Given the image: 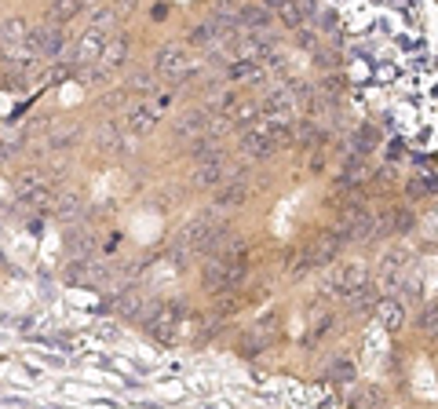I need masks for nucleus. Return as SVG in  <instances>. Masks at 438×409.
<instances>
[{
  "label": "nucleus",
  "mask_w": 438,
  "mask_h": 409,
  "mask_svg": "<svg viewBox=\"0 0 438 409\" xmlns=\"http://www.w3.org/2000/svg\"><path fill=\"white\" fill-rule=\"evenodd\" d=\"M113 22V8H102V11H95V22L92 26H110Z\"/></svg>",
  "instance_id": "obj_35"
},
{
  "label": "nucleus",
  "mask_w": 438,
  "mask_h": 409,
  "mask_svg": "<svg viewBox=\"0 0 438 409\" xmlns=\"http://www.w3.org/2000/svg\"><path fill=\"white\" fill-rule=\"evenodd\" d=\"M343 303L351 307L354 314H365V311H372L380 300H377V289H372L369 281H362V285H354L351 292H343Z\"/></svg>",
  "instance_id": "obj_13"
},
{
  "label": "nucleus",
  "mask_w": 438,
  "mask_h": 409,
  "mask_svg": "<svg viewBox=\"0 0 438 409\" xmlns=\"http://www.w3.org/2000/svg\"><path fill=\"white\" fill-rule=\"evenodd\" d=\"M216 41V33H212V26H194V30H190V44H212Z\"/></svg>",
  "instance_id": "obj_32"
},
{
  "label": "nucleus",
  "mask_w": 438,
  "mask_h": 409,
  "mask_svg": "<svg viewBox=\"0 0 438 409\" xmlns=\"http://www.w3.org/2000/svg\"><path fill=\"white\" fill-rule=\"evenodd\" d=\"M95 249V238L88 234V230H73V238H70V252H73V260H88Z\"/></svg>",
  "instance_id": "obj_22"
},
{
  "label": "nucleus",
  "mask_w": 438,
  "mask_h": 409,
  "mask_svg": "<svg viewBox=\"0 0 438 409\" xmlns=\"http://www.w3.org/2000/svg\"><path fill=\"white\" fill-rule=\"evenodd\" d=\"M26 44H30V51L37 59H51V55H59V51L66 48V33H62L59 22H41V26H33V30L26 33Z\"/></svg>",
  "instance_id": "obj_2"
},
{
  "label": "nucleus",
  "mask_w": 438,
  "mask_h": 409,
  "mask_svg": "<svg viewBox=\"0 0 438 409\" xmlns=\"http://www.w3.org/2000/svg\"><path fill=\"white\" fill-rule=\"evenodd\" d=\"M219 179H223V158H216V161H201L194 172H190V183H194L198 190L204 187H219Z\"/></svg>",
  "instance_id": "obj_14"
},
{
  "label": "nucleus",
  "mask_w": 438,
  "mask_h": 409,
  "mask_svg": "<svg viewBox=\"0 0 438 409\" xmlns=\"http://www.w3.org/2000/svg\"><path fill=\"white\" fill-rule=\"evenodd\" d=\"M256 117H260V106H256V102H241V106L234 110V117H230V121H234V124H249V121H256Z\"/></svg>",
  "instance_id": "obj_30"
},
{
  "label": "nucleus",
  "mask_w": 438,
  "mask_h": 409,
  "mask_svg": "<svg viewBox=\"0 0 438 409\" xmlns=\"http://www.w3.org/2000/svg\"><path fill=\"white\" fill-rule=\"evenodd\" d=\"M102 48H106L102 30H99V26H88L84 37H81V44H77V62H81V66H92V62L102 59Z\"/></svg>",
  "instance_id": "obj_9"
},
{
  "label": "nucleus",
  "mask_w": 438,
  "mask_h": 409,
  "mask_svg": "<svg viewBox=\"0 0 438 409\" xmlns=\"http://www.w3.org/2000/svg\"><path fill=\"white\" fill-rule=\"evenodd\" d=\"M406 263H409V252L406 249H394V252L383 256V267H388V271H406Z\"/></svg>",
  "instance_id": "obj_31"
},
{
  "label": "nucleus",
  "mask_w": 438,
  "mask_h": 409,
  "mask_svg": "<svg viewBox=\"0 0 438 409\" xmlns=\"http://www.w3.org/2000/svg\"><path fill=\"white\" fill-rule=\"evenodd\" d=\"M347 245V234L343 230H329V234H321L314 245H311V256H314V267H329L336 260V252Z\"/></svg>",
  "instance_id": "obj_8"
},
{
  "label": "nucleus",
  "mask_w": 438,
  "mask_h": 409,
  "mask_svg": "<svg viewBox=\"0 0 438 409\" xmlns=\"http://www.w3.org/2000/svg\"><path fill=\"white\" fill-rule=\"evenodd\" d=\"M15 194L26 204H33V209H44V204L51 201V190L44 183V172H37V169H26V172L15 175Z\"/></svg>",
  "instance_id": "obj_4"
},
{
  "label": "nucleus",
  "mask_w": 438,
  "mask_h": 409,
  "mask_svg": "<svg viewBox=\"0 0 438 409\" xmlns=\"http://www.w3.org/2000/svg\"><path fill=\"white\" fill-rule=\"evenodd\" d=\"M143 325H146L150 336H158V340H172V332H175V325H179V311H175L172 303H161L158 311H150V314L143 318Z\"/></svg>",
  "instance_id": "obj_6"
},
{
  "label": "nucleus",
  "mask_w": 438,
  "mask_h": 409,
  "mask_svg": "<svg viewBox=\"0 0 438 409\" xmlns=\"http://www.w3.org/2000/svg\"><path fill=\"white\" fill-rule=\"evenodd\" d=\"M245 256H212L209 267L201 271V281L209 292H230L245 278Z\"/></svg>",
  "instance_id": "obj_1"
},
{
  "label": "nucleus",
  "mask_w": 438,
  "mask_h": 409,
  "mask_svg": "<svg viewBox=\"0 0 438 409\" xmlns=\"http://www.w3.org/2000/svg\"><path fill=\"white\" fill-rule=\"evenodd\" d=\"M158 117H161V106H158L153 99L132 102V106H128V113H124V128H128L132 135H150L153 124H158Z\"/></svg>",
  "instance_id": "obj_5"
},
{
  "label": "nucleus",
  "mask_w": 438,
  "mask_h": 409,
  "mask_svg": "<svg viewBox=\"0 0 438 409\" xmlns=\"http://www.w3.org/2000/svg\"><path fill=\"white\" fill-rule=\"evenodd\" d=\"M132 88H135V92H150V73H135L132 77Z\"/></svg>",
  "instance_id": "obj_34"
},
{
  "label": "nucleus",
  "mask_w": 438,
  "mask_h": 409,
  "mask_svg": "<svg viewBox=\"0 0 438 409\" xmlns=\"http://www.w3.org/2000/svg\"><path fill=\"white\" fill-rule=\"evenodd\" d=\"M332 377L340 383H354V362L351 358H336V362H332Z\"/></svg>",
  "instance_id": "obj_29"
},
{
  "label": "nucleus",
  "mask_w": 438,
  "mask_h": 409,
  "mask_svg": "<svg viewBox=\"0 0 438 409\" xmlns=\"http://www.w3.org/2000/svg\"><path fill=\"white\" fill-rule=\"evenodd\" d=\"M241 150H245V158H249V161H263V158H270L274 143H270V135L263 132L260 124H252L249 132L241 135Z\"/></svg>",
  "instance_id": "obj_10"
},
{
  "label": "nucleus",
  "mask_w": 438,
  "mask_h": 409,
  "mask_svg": "<svg viewBox=\"0 0 438 409\" xmlns=\"http://www.w3.org/2000/svg\"><path fill=\"white\" fill-rule=\"evenodd\" d=\"M81 8H84V0H51L48 4V22H70L81 15Z\"/></svg>",
  "instance_id": "obj_18"
},
{
  "label": "nucleus",
  "mask_w": 438,
  "mask_h": 409,
  "mask_svg": "<svg viewBox=\"0 0 438 409\" xmlns=\"http://www.w3.org/2000/svg\"><path fill=\"white\" fill-rule=\"evenodd\" d=\"M230 77H238V81H249V84H260L263 81V66L256 59H241L230 66Z\"/></svg>",
  "instance_id": "obj_20"
},
{
  "label": "nucleus",
  "mask_w": 438,
  "mask_h": 409,
  "mask_svg": "<svg viewBox=\"0 0 438 409\" xmlns=\"http://www.w3.org/2000/svg\"><path fill=\"white\" fill-rule=\"evenodd\" d=\"M431 190H438V175H420L409 183V198H423V194H431Z\"/></svg>",
  "instance_id": "obj_28"
},
{
  "label": "nucleus",
  "mask_w": 438,
  "mask_h": 409,
  "mask_svg": "<svg viewBox=\"0 0 438 409\" xmlns=\"http://www.w3.org/2000/svg\"><path fill=\"white\" fill-rule=\"evenodd\" d=\"M362 281H365V267L362 263H343V267H336V271H329L325 285L336 292V296H343V292H351L354 285H362Z\"/></svg>",
  "instance_id": "obj_7"
},
{
  "label": "nucleus",
  "mask_w": 438,
  "mask_h": 409,
  "mask_svg": "<svg viewBox=\"0 0 438 409\" xmlns=\"http://www.w3.org/2000/svg\"><path fill=\"white\" fill-rule=\"evenodd\" d=\"M300 44H303V48H314V44H318V37H314L311 30H303V33H300Z\"/></svg>",
  "instance_id": "obj_36"
},
{
  "label": "nucleus",
  "mask_w": 438,
  "mask_h": 409,
  "mask_svg": "<svg viewBox=\"0 0 438 409\" xmlns=\"http://www.w3.org/2000/svg\"><path fill=\"white\" fill-rule=\"evenodd\" d=\"M153 70H158L161 77H169V81H183V77H190V55L183 44H164L158 51V59H153Z\"/></svg>",
  "instance_id": "obj_3"
},
{
  "label": "nucleus",
  "mask_w": 438,
  "mask_h": 409,
  "mask_svg": "<svg viewBox=\"0 0 438 409\" xmlns=\"http://www.w3.org/2000/svg\"><path fill=\"white\" fill-rule=\"evenodd\" d=\"M102 70H121L124 62H128V41H124V33H113V37H106V48H102Z\"/></svg>",
  "instance_id": "obj_12"
},
{
  "label": "nucleus",
  "mask_w": 438,
  "mask_h": 409,
  "mask_svg": "<svg viewBox=\"0 0 438 409\" xmlns=\"http://www.w3.org/2000/svg\"><path fill=\"white\" fill-rule=\"evenodd\" d=\"M204 132V113L201 110H187L183 117L175 121V135L187 139V135H201Z\"/></svg>",
  "instance_id": "obj_19"
},
{
  "label": "nucleus",
  "mask_w": 438,
  "mask_h": 409,
  "mask_svg": "<svg viewBox=\"0 0 438 409\" xmlns=\"http://www.w3.org/2000/svg\"><path fill=\"white\" fill-rule=\"evenodd\" d=\"M238 4L234 0H216V8H212V19L219 22V26H238Z\"/></svg>",
  "instance_id": "obj_24"
},
{
  "label": "nucleus",
  "mask_w": 438,
  "mask_h": 409,
  "mask_svg": "<svg viewBox=\"0 0 438 409\" xmlns=\"http://www.w3.org/2000/svg\"><path fill=\"white\" fill-rule=\"evenodd\" d=\"M417 329L423 332V336H438V303L423 307L420 318H417Z\"/></svg>",
  "instance_id": "obj_25"
},
{
  "label": "nucleus",
  "mask_w": 438,
  "mask_h": 409,
  "mask_svg": "<svg viewBox=\"0 0 438 409\" xmlns=\"http://www.w3.org/2000/svg\"><path fill=\"white\" fill-rule=\"evenodd\" d=\"M121 314H139V296H124L121 300Z\"/></svg>",
  "instance_id": "obj_33"
},
{
  "label": "nucleus",
  "mask_w": 438,
  "mask_h": 409,
  "mask_svg": "<svg viewBox=\"0 0 438 409\" xmlns=\"http://www.w3.org/2000/svg\"><path fill=\"white\" fill-rule=\"evenodd\" d=\"M0 30H4V33H0V41H4V44H19V41H26V26H22L19 19H8L4 26H0Z\"/></svg>",
  "instance_id": "obj_26"
},
{
  "label": "nucleus",
  "mask_w": 438,
  "mask_h": 409,
  "mask_svg": "<svg viewBox=\"0 0 438 409\" xmlns=\"http://www.w3.org/2000/svg\"><path fill=\"white\" fill-rule=\"evenodd\" d=\"M238 26H245V30H270V11L260 4H245L238 11Z\"/></svg>",
  "instance_id": "obj_16"
},
{
  "label": "nucleus",
  "mask_w": 438,
  "mask_h": 409,
  "mask_svg": "<svg viewBox=\"0 0 438 409\" xmlns=\"http://www.w3.org/2000/svg\"><path fill=\"white\" fill-rule=\"evenodd\" d=\"M267 8H274L289 30H300V26H303V8H300V0H267Z\"/></svg>",
  "instance_id": "obj_15"
},
{
  "label": "nucleus",
  "mask_w": 438,
  "mask_h": 409,
  "mask_svg": "<svg viewBox=\"0 0 438 409\" xmlns=\"http://www.w3.org/2000/svg\"><path fill=\"white\" fill-rule=\"evenodd\" d=\"M95 146L102 153H121V132L113 124H102L99 128V135H95Z\"/></svg>",
  "instance_id": "obj_21"
},
{
  "label": "nucleus",
  "mask_w": 438,
  "mask_h": 409,
  "mask_svg": "<svg viewBox=\"0 0 438 409\" xmlns=\"http://www.w3.org/2000/svg\"><path fill=\"white\" fill-rule=\"evenodd\" d=\"M190 153H194V161L201 164V161H216V158H223V150H219L216 143H212V139H201V143L194 146V150H190Z\"/></svg>",
  "instance_id": "obj_27"
},
{
  "label": "nucleus",
  "mask_w": 438,
  "mask_h": 409,
  "mask_svg": "<svg viewBox=\"0 0 438 409\" xmlns=\"http://www.w3.org/2000/svg\"><path fill=\"white\" fill-rule=\"evenodd\" d=\"M73 139H77V124H55L48 132V146L51 150H62V146H70Z\"/></svg>",
  "instance_id": "obj_23"
},
{
  "label": "nucleus",
  "mask_w": 438,
  "mask_h": 409,
  "mask_svg": "<svg viewBox=\"0 0 438 409\" xmlns=\"http://www.w3.org/2000/svg\"><path fill=\"white\" fill-rule=\"evenodd\" d=\"M377 311H380V325L388 329V332H398L406 325V311H402V303H394V300H380L377 303Z\"/></svg>",
  "instance_id": "obj_17"
},
{
  "label": "nucleus",
  "mask_w": 438,
  "mask_h": 409,
  "mask_svg": "<svg viewBox=\"0 0 438 409\" xmlns=\"http://www.w3.org/2000/svg\"><path fill=\"white\" fill-rule=\"evenodd\" d=\"M245 201H249V187L238 183V179H230V183H223L216 190V209L219 212H234V209H241Z\"/></svg>",
  "instance_id": "obj_11"
}]
</instances>
